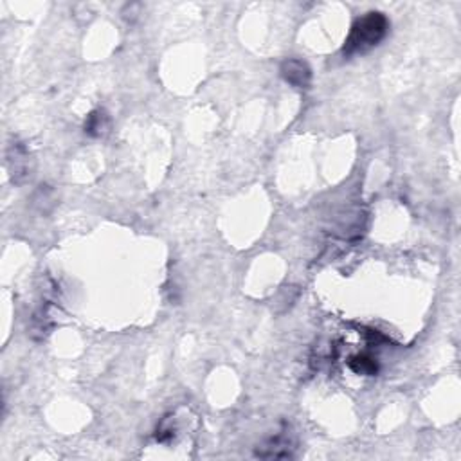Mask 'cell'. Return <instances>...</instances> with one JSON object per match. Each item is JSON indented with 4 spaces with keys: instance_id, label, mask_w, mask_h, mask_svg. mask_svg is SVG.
<instances>
[{
    "instance_id": "cell-4",
    "label": "cell",
    "mask_w": 461,
    "mask_h": 461,
    "mask_svg": "<svg viewBox=\"0 0 461 461\" xmlns=\"http://www.w3.org/2000/svg\"><path fill=\"white\" fill-rule=\"evenodd\" d=\"M348 364H350V368L355 373L359 375H375L377 370H379L377 360H375L373 357H370V355H355V357H351V360Z\"/></svg>"
},
{
    "instance_id": "cell-2",
    "label": "cell",
    "mask_w": 461,
    "mask_h": 461,
    "mask_svg": "<svg viewBox=\"0 0 461 461\" xmlns=\"http://www.w3.org/2000/svg\"><path fill=\"white\" fill-rule=\"evenodd\" d=\"M281 76L294 89H308L312 81V71L307 62L300 58H288L281 65Z\"/></svg>"
},
{
    "instance_id": "cell-1",
    "label": "cell",
    "mask_w": 461,
    "mask_h": 461,
    "mask_svg": "<svg viewBox=\"0 0 461 461\" xmlns=\"http://www.w3.org/2000/svg\"><path fill=\"white\" fill-rule=\"evenodd\" d=\"M387 31H389V20L386 18V15L377 11L366 13L351 25L350 35L344 42V56L364 55L371 51L386 38Z\"/></svg>"
},
{
    "instance_id": "cell-3",
    "label": "cell",
    "mask_w": 461,
    "mask_h": 461,
    "mask_svg": "<svg viewBox=\"0 0 461 461\" xmlns=\"http://www.w3.org/2000/svg\"><path fill=\"white\" fill-rule=\"evenodd\" d=\"M108 115L105 110H94L85 121V132L92 137H101L108 130Z\"/></svg>"
}]
</instances>
